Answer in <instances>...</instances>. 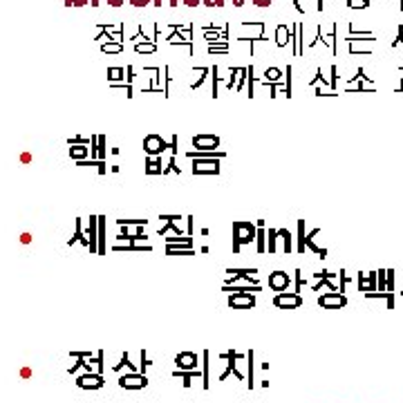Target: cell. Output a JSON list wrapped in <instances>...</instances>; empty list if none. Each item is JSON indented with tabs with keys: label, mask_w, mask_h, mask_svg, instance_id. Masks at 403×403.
Segmentation results:
<instances>
[{
	"label": "cell",
	"mask_w": 403,
	"mask_h": 403,
	"mask_svg": "<svg viewBox=\"0 0 403 403\" xmlns=\"http://www.w3.org/2000/svg\"><path fill=\"white\" fill-rule=\"evenodd\" d=\"M206 7H222L224 5V0H202Z\"/></svg>",
	"instance_id": "cell-27"
},
{
	"label": "cell",
	"mask_w": 403,
	"mask_h": 403,
	"mask_svg": "<svg viewBox=\"0 0 403 403\" xmlns=\"http://www.w3.org/2000/svg\"><path fill=\"white\" fill-rule=\"evenodd\" d=\"M359 289L365 293L376 292V271L369 273H359Z\"/></svg>",
	"instance_id": "cell-13"
},
{
	"label": "cell",
	"mask_w": 403,
	"mask_h": 403,
	"mask_svg": "<svg viewBox=\"0 0 403 403\" xmlns=\"http://www.w3.org/2000/svg\"><path fill=\"white\" fill-rule=\"evenodd\" d=\"M278 76H280V70H267V78H271V81H276Z\"/></svg>",
	"instance_id": "cell-28"
},
{
	"label": "cell",
	"mask_w": 403,
	"mask_h": 403,
	"mask_svg": "<svg viewBox=\"0 0 403 403\" xmlns=\"http://www.w3.org/2000/svg\"><path fill=\"white\" fill-rule=\"evenodd\" d=\"M166 148H170V146L159 135H148L146 139H144V150H146L148 157H161V152H164Z\"/></svg>",
	"instance_id": "cell-6"
},
{
	"label": "cell",
	"mask_w": 403,
	"mask_h": 403,
	"mask_svg": "<svg viewBox=\"0 0 403 403\" xmlns=\"http://www.w3.org/2000/svg\"><path fill=\"white\" fill-rule=\"evenodd\" d=\"M256 233H257V228L253 222H233V251L240 253V249L244 247V244H251L256 242Z\"/></svg>",
	"instance_id": "cell-1"
},
{
	"label": "cell",
	"mask_w": 403,
	"mask_h": 403,
	"mask_svg": "<svg viewBox=\"0 0 403 403\" xmlns=\"http://www.w3.org/2000/svg\"><path fill=\"white\" fill-rule=\"evenodd\" d=\"M209 367H211V363H209V352H204V363H202V388H204V390H209V388H211Z\"/></svg>",
	"instance_id": "cell-16"
},
{
	"label": "cell",
	"mask_w": 403,
	"mask_h": 403,
	"mask_svg": "<svg viewBox=\"0 0 403 403\" xmlns=\"http://www.w3.org/2000/svg\"><path fill=\"white\" fill-rule=\"evenodd\" d=\"M251 2L256 7H269V5H271V0H251Z\"/></svg>",
	"instance_id": "cell-29"
},
{
	"label": "cell",
	"mask_w": 403,
	"mask_h": 403,
	"mask_svg": "<svg viewBox=\"0 0 403 403\" xmlns=\"http://www.w3.org/2000/svg\"><path fill=\"white\" fill-rule=\"evenodd\" d=\"M146 385H148V376H146V374L130 372V374L119 376V388H123V390H144Z\"/></svg>",
	"instance_id": "cell-4"
},
{
	"label": "cell",
	"mask_w": 403,
	"mask_h": 403,
	"mask_svg": "<svg viewBox=\"0 0 403 403\" xmlns=\"http://www.w3.org/2000/svg\"><path fill=\"white\" fill-rule=\"evenodd\" d=\"M302 302L305 300L298 292H280L273 298V307H278V309H298V307H302Z\"/></svg>",
	"instance_id": "cell-2"
},
{
	"label": "cell",
	"mask_w": 403,
	"mask_h": 403,
	"mask_svg": "<svg viewBox=\"0 0 403 403\" xmlns=\"http://www.w3.org/2000/svg\"><path fill=\"white\" fill-rule=\"evenodd\" d=\"M146 173L148 175H164V168H161L159 157H148L146 159Z\"/></svg>",
	"instance_id": "cell-15"
},
{
	"label": "cell",
	"mask_w": 403,
	"mask_h": 403,
	"mask_svg": "<svg viewBox=\"0 0 403 403\" xmlns=\"http://www.w3.org/2000/svg\"><path fill=\"white\" fill-rule=\"evenodd\" d=\"M276 38H278V45H280V47H285V45L289 43V38H292V32L287 30L285 25H278V30H276Z\"/></svg>",
	"instance_id": "cell-17"
},
{
	"label": "cell",
	"mask_w": 403,
	"mask_h": 403,
	"mask_svg": "<svg viewBox=\"0 0 403 403\" xmlns=\"http://www.w3.org/2000/svg\"><path fill=\"white\" fill-rule=\"evenodd\" d=\"M399 92H403V81H401V85H399Z\"/></svg>",
	"instance_id": "cell-35"
},
{
	"label": "cell",
	"mask_w": 403,
	"mask_h": 403,
	"mask_svg": "<svg viewBox=\"0 0 403 403\" xmlns=\"http://www.w3.org/2000/svg\"><path fill=\"white\" fill-rule=\"evenodd\" d=\"M276 238H278V228H269V253H276Z\"/></svg>",
	"instance_id": "cell-23"
},
{
	"label": "cell",
	"mask_w": 403,
	"mask_h": 403,
	"mask_svg": "<svg viewBox=\"0 0 403 403\" xmlns=\"http://www.w3.org/2000/svg\"><path fill=\"white\" fill-rule=\"evenodd\" d=\"M228 307L231 309H253L256 307V296L253 293H231L228 296Z\"/></svg>",
	"instance_id": "cell-8"
},
{
	"label": "cell",
	"mask_w": 403,
	"mask_h": 403,
	"mask_svg": "<svg viewBox=\"0 0 403 403\" xmlns=\"http://www.w3.org/2000/svg\"><path fill=\"white\" fill-rule=\"evenodd\" d=\"M247 365H249V390H253V385H256V383H253V350H249L247 352Z\"/></svg>",
	"instance_id": "cell-22"
},
{
	"label": "cell",
	"mask_w": 403,
	"mask_h": 403,
	"mask_svg": "<svg viewBox=\"0 0 403 403\" xmlns=\"http://www.w3.org/2000/svg\"><path fill=\"white\" fill-rule=\"evenodd\" d=\"M166 240H168V242H180V238H166ZM182 244H188L190 247V238H184L182 240Z\"/></svg>",
	"instance_id": "cell-30"
},
{
	"label": "cell",
	"mask_w": 403,
	"mask_h": 403,
	"mask_svg": "<svg viewBox=\"0 0 403 403\" xmlns=\"http://www.w3.org/2000/svg\"><path fill=\"white\" fill-rule=\"evenodd\" d=\"M193 146L197 150H215L220 146V137L215 135H197L193 137Z\"/></svg>",
	"instance_id": "cell-12"
},
{
	"label": "cell",
	"mask_w": 403,
	"mask_h": 403,
	"mask_svg": "<svg viewBox=\"0 0 403 403\" xmlns=\"http://www.w3.org/2000/svg\"><path fill=\"white\" fill-rule=\"evenodd\" d=\"M278 235H280L282 242H285V253H292V251H293V238H292V233H289L287 228H278Z\"/></svg>",
	"instance_id": "cell-18"
},
{
	"label": "cell",
	"mask_w": 403,
	"mask_h": 403,
	"mask_svg": "<svg viewBox=\"0 0 403 403\" xmlns=\"http://www.w3.org/2000/svg\"><path fill=\"white\" fill-rule=\"evenodd\" d=\"M305 222L298 220V253H305Z\"/></svg>",
	"instance_id": "cell-20"
},
{
	"label": "cell",
	"mask_w": 403,
	"mask_h": 403,
	"mask_svg": "<svg viewBox=\"0 0 403 403\" xmlns=\"http://www.w3.org/2000/svg\"><path fill=\"white\" fill-rule=\"evenodd\" d=\"M175 365L182 372H193V369H199V359L195 352H180L175 356Z\"/></svg>",
	"instance_id": "cell-7"
},
{
	"label": "cell",
	"mask_w": 403,
	"mask_h": 403,
	"mask_svg": "<svg viewBox=\"0 0 403 403\" xmlns=\"http://www.w3.org/2000/svg\"><path fill=\"white\" fill-rule=\"evenodd\" d=\"M81 388H90V390H99L103 388V374H85L76 381Z\"/></svg>",
	"instance_id": "cell-14"
},
{
	"label": "cell",
	"mask_w": 403,
	"mask_h": 403,
	"mask_svg": "<svg viewBox=\"0 0 403 403\" xmlns=\"http://www.w3.org/2000/svg\"><path fill=\"white\" fill-rule=\"evenodd\" d=\"M123 365H126V367L130 369V372H137V369H135V365L130 363V356H128L126 352H123V354H121V361H119V363L114 365V372H121V369H123Z\"/></svg>",
	"instance_id": "cell-21"
},
{
	"label": "cell",
	"mask_w": 403,
	"mask_h": 403,
	"mask_svg": "<svg viewBox=\"0 0 403 403\" xmlns=\"http://www.w3.org/2000/svg\"><path fill=\"white\" fill-rule=\"evenodd\" d=\"M347 7L350 9H365V7H369L367 0H347Z\"/></svg>",
	"instance_id": "cell-24"
},
{
	"label": "cell",
	"mask_w": 403,
	"mask_h": 403,
	"mask_svg": "<svg viewBox=\"0 0 403 403\" xmlns=\"http://www.w3.org/2000/svg\"><path fill=\"white\" fill-rule=\"evenodd\" d=\"M300 289H302V271L296 269V292L300 293Z\"/></svg>",
	"instance_id": "cell-25"
},
{
	"label": "cell",
	"mask_w": 403,
	"mask_h": 403,
	"mask_svg": "<svg viewBox=\"0 0 403 403\" xmlns=\"http://www.w3.org/2000/svg\"><path fill=\"white\" fill-rule=\"evenodd\" d=\"M70 2H72V5H85L88 0H70Z\"/></svg>",
	"instance_id": "cell-34"
},
{
	"label": "cell",
	"mask_w": 403,
	"mask_h": 403,
	"mask_svg": "<svg viewBox=\"0 0 403 403\" xmlns=\"http://www.w3.org/2000/svg\"><path fill=\"white\" fill-rule=\"evenodd\" d=\"M318 305L323 309H343V307H347V298H345V293L327 292L323 296H318Z\"/></svg>",
	"instance_id": "cell-5"
},
{
	"label": "cell",
	"mask_w": 403,
	"mask_h": 403,
	"mask_svg": "<svg viewBox=\"0 0 403 403\" xmlns=\"http://www.w3.org/2000/svg\"><path fill=\"white\" fill-rule=\"evenodd\" d=\"M289 285H292V278L287 276L285 271H273L269 273V287H271V292H287L289 289Z\"/></svg>",
	"instance_id": "cell-10"
},
{
	"label": "cell",
	"mask_w": 403,
	"mask_h": 403,
	"mask_svg": "<svg viewBox=\"0 0 403 403\" xmlns=\"http://www.w3.org/2000/svg\"><path fill=\"white\" fill-rule=\"evenodd\" d=\"M195 175H218L220 173V157H197L193 164Z\"/></svg>",
	"instance_id": "cell-3"
},
{
	"label": "cell",
	"mask_w": 403,
	"mask_h": 403,
	"mask_svg": "<svg viewBox=\"0 0 403 403\" xmlns=\"http://www.w3.org/2000/svg\"><path fill=\"white\" fill-rule=\"evenodd\" d=\"M226 273H231V278L226 280V285H231V282H238V280H244V282H253V285H257L256 280V273L257 269H226Z\"/></svg>",
	"instance_id": "cell-9"
},
{
	"label": "cell",
	"mask_w": 403,
	"mask_h": 403,
	"mask_svg": "<svg viewBox=\"0 0 403 403\" xmlns=\"http://www.w3.org/2000/svg\"><path fill=\"white\" fill-rule=\"evenodd\" d=\"M108 5H112V7H121V5H123V0H108Z\"/></svg>",
	"instance_id": "cell-33"
},
{
	"label": "cell",
	"mask_w": 403,
	"mask_h": 403,
	"mask_svg": "<svg viewBox=\"0 0 403 403\" xmlns=\"http://www.w3.org/2000/svg\"><path fill=\"white\" fill-rule=\"evenodd\" d=\"M321 289H327V292H338L336 285L330 280V278H318V282L314 285V292H321Z\"/></svg>",
	"instance_id": "cell-19"
},
{
	"label": "cell",
	"mask_w": 403,
	"mask_h": 403,
	"mask_svg": "<svg viewBox=\"0 0 403 403\" xmlns=\"http://www.w3.org/2000/svg\"><path fill=\"white\" fill-rule=\"evenodd\" d=\"M182 2H184L186 7H197L199 2H202V0H182Z\"/></svg>",
	"instance_id": "cell-31"
},
{
	"label": "cell",
	"mask_w": 403,
	"mask_h": 403,
	"mask_svg": "<svg viewBox=\"0 0 403 403\" xmlns=\"http://www.w3.org/2000/svg\"><path fill=\"white\" fill-rule=\"evenodd\" d=\"M222 359H226L228 363H226V369H224V372L220 374V381H224V379H226V376H228V374H235L238 379H244V376H242V372H240V369L235 367V361L240 359V354H238V352H233V350H231V352H224V354H222Z\"/></svg>",
	"instance_id": "cell-11"
},
{
	"label": "cell",
	"mask_w": 403,
	"mask_h": 403,
	"mask_svg": "<svg viewBox=\"0 0 403 403\" xmlns=\"http://www.w3.org/2000/svg\"><path fill=\"white\" fill-rule=\"evenodd\" d=\"M103 49H106V52H119V49H121V45H106Z\"/></svg>",
	"instance_id": "cell-32"
},
{
	"label": "cell",
	"mask_w": 403,
	"mask_h": 403,
	"mask_svg": "<svg viewBox=\"0 0 403 403\" xmlns=\"http://www.w3.org/2000/svg\"><path fill=\"white\" fill-rule=\"evenodd\" d=\"M132 7H146V5H150L152 0H128Z\"/></svg>",
	"instance_id": "cell-26"
}]
</instances>
